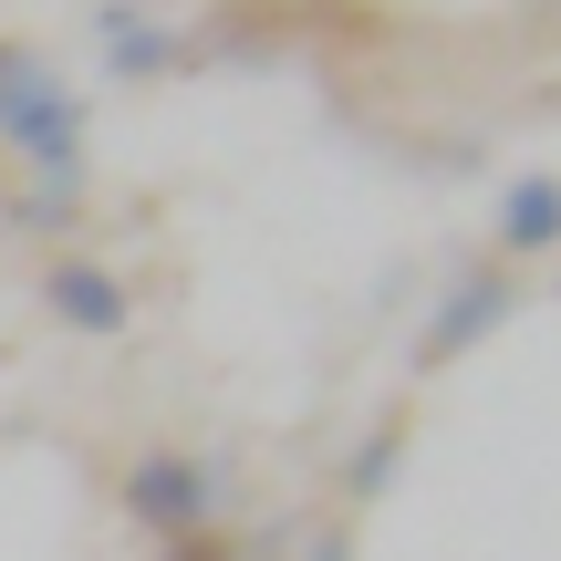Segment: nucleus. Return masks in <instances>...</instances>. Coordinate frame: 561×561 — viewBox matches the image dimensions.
Masks as SVG:
<instances>
[{
    "instance_id": "obj_4",
    "label": "nucleus",
    "mask_w": 561,
    "mask_h": 561,
    "mask_svg": "<svg viewBox=\"0 0 561 561\" xmlns=\"http://www.w3.org/2000/svg\"><path fill=\"white\" fill-rule=\"evenodd\" d=\"M32 291H42V322H62V333H83V343H115L125 322H136V291H125V271L83 261V250H53Z\"/></svg>"
},
{
    "instance_id": "obj_5",
    "label": "nucleus",
    "mask_w": 561,
    "mask_h": 561,
    "mask_svg": "<svg viewBox=\"0 0 561 561\" xmlns=\"http://www.w3.org/2000/svg\"><path fill=\"white\" fill-rule=\"evenodd\" d=\"M561 250V178H510L500 208H489V261H551Z\"/></svg>"
},
{
    "instance_id": "obj_10",
    "label": "nucleus",
    "mask_w": 561,
    "mask_h": 561,
    "mask_svg": "<svg viewBox=\"0 0 561 561\" xmlns=\"http://www.w3.org/2000/svg\"><path fill=\"white\" fill-rule=\"evenodd\" d=\"M301 561H354V530H322V541H301Z\"/></svg>"
},
{
    "instance_id": "obj_3",
    "label": "nucleus",
    "mask_w": 561,
    "mask_h": 561,
    "mask_svg": "<svg viewBox=\"0 0 561 561\" xmlns=\"http://www.w3.org/2000/svg\"><path fill=\"white\" fill-rule=\"evenodd\" d=\"M510 312H520V280H510V261L458 271V280L437 291V312H426V333H416V354H405V364H416V375H447V364H458V354H479V343L500 333Z\"/></svg>"
},
{
    "instance_id": "obj_1",
    "label": "nucleus",
    "mask_w": 561,
    "mask_h": 561,
    "mask_svg": "<svg viewBox=\"0 0 561 561\" xmlns=\"http://www.w3.org/2000/svg\"><path fill=\"white\" fill-rule=\"evenodd\" d=\"M0 146L32 178H83V94L53 73L42 42H11V32H0Z\"/></svg>"
},
{
    "instance_id": "obj_8",
    "label": "nucleus",
    "mask_w": 561,
    "mask_h": 561,
    "mask_svg": "<svg viewBox=\"0 0 561 561\" xmlns=\"http://www.w3.org/2000/svg\"><path fill=\"white\" fill-rule=\"evenodd\" d=\"M396 458H405V426H375V437L343 458V500H354V510H375L385 489H396Z\"/></svg>"
},
{
    "instance_id": "obj_7",
    "label": "nucleus",
    "mask_w": 561,
    "mask_h": 561,
    "mask_svg": "<svg viewBox=\"0 0 561 561\" xmlns=\"http://www.w3.org/2000/svg\"><path fill=\"white\" fill-rule=\"evenodd\" d=\"M73 219H83V178H32L11 198V229H21V240H62Z\"/></svg>"
},
{
    "instance_id": "obj_6",
    "label": "nucleus",
    "mask_w": 561,
    "mask_h": 561,
    "mask_svg": "<svg viewBox=\"0 0 561 561\" xmlns=\"http://www.w3.org/2000/svg\"><path fill=\"white\" fill-rule=\"evenodd\" d=\"M94 32H104V73L115 83H157V73H178V62H198L178 21H146V11H125V0H104Z\"/></svg>"
},
{
    "instance_id": "obj_2",
    "label": "nucleus",
    "mask_w": 561,
    "mask_h": 561,
    "mask_svg": "<svg viewBox=\"0 0 561 561\" xmlns=\"http://www.w3.org/2000/svg\"><path fill=\"white\" fill-rule=\"evenodd\" d=\"M219 458H198V447H136L115 479V510L146 530V541H198L208 520H219Z\"/></svg>"
},
{
    "instance_id": "obj_9",
    "label": "nucleus",
    "mask_w": 561,
    "mask_h": 561,
    "mask_svg": "<svg viewBox=\"0 0 561 561\" xmlns=\"http://www.w3.org/2000/svg\"><path fill=\"white\" fill-rule=\"evenodd\" d=\"M157 561H229V541H208V530L198 541H157Z\"/></svg>"
}]
</instances>
